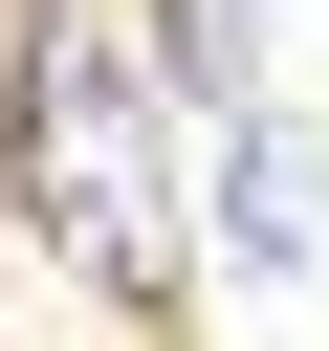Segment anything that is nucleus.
Segmentation results:
<instances>
[{"label":"nucleus","mask_w":329,"mask_h":351,"mask_svg":"<svg viewBox=\"0 0 329 351\" xmlns=\"http://www.w3.org/2000/svg\"><path fill=\"white\" fill-rule=\"evenodd\" d=\"M219 241H241V263H307V241H329V176H307L285 132H241V154H219Z\"/></svg>","instance_id":"2"},{"label":"nucleus","mask_w":329,"mask_h":351,"mask_svg":"<svg viewBox=\"0 0 329 351\" xmlns=\"http://www.w3.org/2000/svg\"><path fill=\"white\" fill-rule=\"evenodd\" d=\"M44 176H66V241H88V263H154V110H110V44H66Z\"/></svg>","instance_id":"1"}]
</instances>
